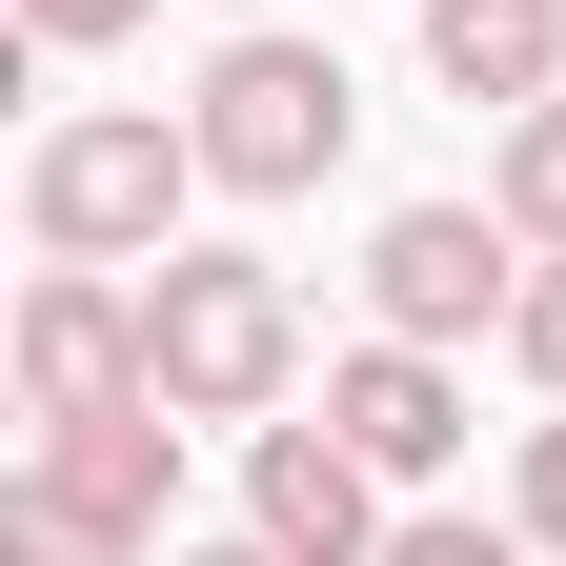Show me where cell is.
I'll use <instances>...</instances> for the list:
<instances>
[{"mask_svg":"<svg viewBox=\"0 0 566 566\" xmlns=\"http://www.w3.org/2000/svg\"><path fill=\"white\" fill-rule=\"evenodd\" d=\"M283 365H304L283 263H243V243H163V263H142V385H163L182 424H263Z\"/></svg>","mask_w":566,"mask_h":566,"instance_id":"cell-1","label":"cell"},{"mask_svg":"<svg viewBox=\"0 0 566 566\" xmlns=\"http://www.w3.org/2000/svg\"><path fill=\"white\" fill-rule=\"evenodd\" d=\"M182 182H202V122L82 102V122H41L21 223H41V263H163V243H182Z\"/></svg>","mask_w":566,"mask_h":566,"instance_id":"cell-2","label":"cell"},{"mask_svg":"<svg viewBox=\"0 0 566 566\" xmlns=\"http://www.w3.org/2000/svg\"><path fill=\"white\" fill-rule=\"evenodd\" d=\"M344 122H365V82H344L324 41H283V21H243L202 61V182H243V202H304L344 163Z\"/></svg>","mask_w":566,"mask_h":566,"instance_id":"cell-3","label":"cell"},{"mask_svg":"<svg viewBox=\"0 0 566 566\" xmlns=\"http://www.w3.org/2000/svg\"><path fill=\"white\" fill-rule=\"evenodd\" d=\"M526 223H485V202H405V223L365 243V304L405 324V344H465V324H506L526 304V263H506Z\"/></svg>","mask_w":566,"mask_h":566,"instance_id":"cell-4","label":"cell"},{"mask_svg":"<svg viewBox=\"0 0 566 566\" xmlns=\"http://www.w3.org/2000/svg\"><path fill=\"white\" fill-rule=\"evenodd\" d=\"M243 526L304 546V566H385V465L344 446V424H263L243 446Z\"/></svg>","mask_w":566,"mask_h":566,"instance_id":"cell-5","label":"cell"},{"mask_svg":"<svg viewBox=\"0 0 566 566\" xmlns=\"http://www.w3.org/2000/svg\"><path fill=\"white\" fill-rule=\"evenodd\" d=\"M21 405H41V424L142 405V283H102V263H41V283H21Z\"/></svg>","mask_w":566,"mask_h":566,"instance_id":"cell-6","label":"cell"},{"mask_svg":"<svg viewBox=\"0 0 566 566\" xmlns=\"http://www.w3.org/2000/svg\"><path fill=\"white\" fill-rule=\"evenodd\" d=\"M21 485H61V506H82V526H163L182 506V405L163 385H142V405H82V424H41V446H21Z\"/></svg>","mask_w":566,"mask_h":566,"instance_id":"cell-7","label":"cell"},{"mask_svg":"<svg viewBox=\"0 0 566 566\" xmlns=\"http://www.w3.org/2000/svg\"><path fill=\"white\" fill-rule=\"evenodd\" d=\"M324 424H344V446H365L385 485H424V465H465V385H446V344H344V365H324Z\"/></svg>","mask_w":566,"mask_h":566,"instance_id":"cell-8","label":"cell"},{"mask_svg":"<svg viewBox=\"0 0 566 566\" xmlns=\"http://www.w3.org/2000/svg\"><path fill=\"white\" fill-rule=\"evenodd\" d=\"M424 82H446V102H546L566 82V0H424Z\"/></svg>","mask_w":566,"mask_h":566,"instance_id":"cell-9","label":"cell"},{"mask_svg":"<svg viewBox=\"0 0 566 566\" xmlns=\"http://www.w3.org/2000/svg\"><path fill=\"white\" fill-rule=\"evenodd\" d=\"M506 223H526V243H566V82L506 122Z\"/></svg>","mask_w":566,"mask_h":566,"instance_id":"cell-10","label":"cell"},{"mask_svg":"<svg viewBox=\"0 0 566 566\" xmlns=\"http://www.w3.org/2000/svg\"><path fill=\"white\" fill-rule=\"evenodd\" d=\"M0 566H122V526H82L61 485H21V506H0Z\"/></svg>","mask_w":566,"mask_h":566,"instance_id":"cell-11","label":"cell"},{"mask_svg":"<svg viewBox=\"0 0 566 566\" xmlns=\"http://www.w3.org/2000/svg\"><path fill=\"white\" fill-rule=\"evenodd\" d=\"M506 365L566 405V243H526V304H506Z\"/></svg>","mask_w":566,"mask_h":566,"instance_id":"cell-12","label":"cell"},{"mask_svg":"<svg viewBox=\"0 0 566 566\" xmlns=\"http://www.w3.org/2000/svg\"><path fill=\"white\" fill-rule=\"evenodd\" d=\"M385 566H526V526H465V506H424V526H385Z\"/></svg>","mask_w":566,"mask_h":566,"instance_id":"cell-13","label":"cell"},{"mask_svg":"<svg viewBox=\"0 0 566 566\" xmlns=\"http://www.w3.org/2000/svg\"><path fill=\"white\" fill-rule=\"evenodd\" d=\"M506 526H526V546H566V405L526 424V485H506Z\"/></svg>","mask_w":566,"mask_h":566,"instance_id":"cell-14","label":"cell"},{"mask_svg":"<svg viewBox=\"0 0 566 566\" xmlns=\"http://www.w3.org/2000/svg\"><path fill=\"white\" fill-rule=\"evenodd\" d=\"M142 0H21V41H122Z\"/></svg>","mask_w":566,"mask_h":566,"instance_id":"cell-15","label":"cell"},{"mask_svg":"<svg viewBox=\"0 0 566 566\" xmlns=\"http://www.w3.org/2000/svg\"><path fill=\"white\" fill-rule=\"evenodd\" d=\"M182 566H304V546H263V526H243V546H182Z\"/></svg>","mask_w":566,"mask_h":566,"instance_id":"cell-16","label":"cell"}]
</instances>
